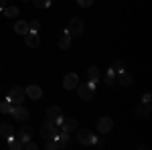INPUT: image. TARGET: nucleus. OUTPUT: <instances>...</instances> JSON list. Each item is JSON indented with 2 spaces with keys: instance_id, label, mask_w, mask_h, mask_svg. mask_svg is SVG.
Returning <instances> with one entry per match:
<instances>
[{
  "instance_id": "nucleus-32",
  "label": "nucleus",
  "mask_w": 152,
  "mask_h": 150,
  "mask_svg": "<svg viewBox=\"0 0 152 150\" xmlns=\"http://www.w3.org/2000/svg\"><path fill=\"white\" fill-rule=\"evenodd\" d=\"M63 120H65V118H63V116H59L57 120H55V124H57V126H61V122H63Z\"/></svg>"
},
{
  "instance_id": "nucleus-29",
  "label": "nucleus",
  "mask_w": 152,
  "mask_h": 150,
  "mask_svg": "<svg viewBox=\"0 0 152 150\" xmlns=\"http://www.w3.org/2000/svg\"><path fill=\"white\" fill-rule=\"evenodd\" d=\"M23 148H24V150H37L39 146H37L35 142H31V140H26V142L23 144Z\"/></svg>"
},
{
  "instance_id": "nucleus-24",
  "label": "nucleus",
  "mask_w": 152,
  "mask_h": 150,
  "mask_svg": "<svg viewBox=\"0 0 152 150\" xmlns=\"http://www.w3.org/2000/svg\"><path fill=\"white\" fill-rule=\"evenodd\" d=\"M112 69H114V71L118 73V71H124V69H126V65H124V61H120V59H116V61L112 63Z\"/></svg>"
},
{
  "instance_id": "nucleus-31",
  "label": "nucleus",
  "mask_w": 152,
  "mask_h": 150,
  "mask_svg": "<svg viewBox=\"0 0 152 150\" xmlns=\"http://www.w3.org/2000/svg\"><path fill=\"white\" fill-rule=\"evenodd\" d=\"M150 102H152V93L146 91L144 95H142V104H150Z\"/></svg>"
},
{
  "instance_id": "nucleus-9",
  "label": "nucleus",
  "mask_w": 152,
  "mask_h": 150,
  "mask_svg": "<svg viewBox=\"0 0 152 150\" xmlns=\"http://www.w3.org/2000/svg\"><path fill=\"white\" fill-rule=\"evenodd\" d=\"M24 43H26V47H33V49H37V47L41 45V37H39V33H26L24 35Z\"/></svg>"
},
{
  "instance_id": "nucleus-18",
  "label": "nucleus",
  "mask_w": 152,
  "mask_h": 150,
  "mask_svg": "<svg viewBox=\"0 0 152 150\" xmlns=\"http://www.w3.org/2000/svg\"><path fill=\"white\" fill-rule=\"evenodd\" d=\"M87 79L94 81V83H97V81H99V69H97L95 65H91V67L87 69Z\"/></svg>"
},
{
  "instance_id": "nucleus-1",
  "label": "nucleus",
  "mask_w": 152,
  "mask_h": 150,
  "mask_svg": "<svg viewBox=\"0 0 152 150\" xmlns=\"http://www.w3.org/2000/svg\"><path fill=\"white\" fill-rule=\"evenodd\" d=\"M77 93L83 102H91L94 100V93H95V83L94 81H87V83H77Z\"/></svg>"
},
{
  "instance_id": "nucleus-30",
  "label": "nucleus",
  "mask_w": 152,
  "mask_h": 150,
  "mask_svg": "<svg viewBox=\"0 0 152 150\" xmlns=\"http://www.w3.org/2000/svg\"><path fill=\"white\" fill-rule=\"evenodd\" d=\"M77 4H79L81 8H87V6H91V4H94V0H77Z\"/></svg>"
},
{
  "instance_id": "nucleus-21",
  "label": "nucleus",
  "mask_w": 152,
  "mask_h": 150,
  "mask_svg": "<svg viewBox=\"0 0 152 150\" xmlns=\"http://www.w3.org/2000/svg\"><path fill=\"white\" fill-rule=\"evenodd\" d=\"M104 81H105V85H114V83H116V71H114V69H107Z\"/></svg>"
},
{
  "instance_id": "nucleus-4",
  "label": "nucleus",
  "mask_w": 152,
  "mask_h": 150,
  "mask_svg": "<svg viewBox=\"0 0 152 150\" xmlns=\"http://www.w3.org/2000/svg\"><path fill=\"white\" fill-rule=\"evenodd\" d=\"M24 97H26V91H24V87L20 85H16V87H10V91H8V102L10 104H23Z\"/></svg>"
},
{
  "instance_id": "nucleus-25",
  "label": "nucleus",
  "mask_w": 152,
  "mask_h": 150,
  "mask_svg": "<svg viewBox=\"0 0 152 150\" xmlns=\"http://www.w3.org/2000/svg\"><path fill=\"white\" fill-rule=\"evenodd\" d=\"M10 110H12V105H10L8 100H4V102L0 104V112H2V114H10Z\"/></svg>"
},
{
  "instance_id": "nucleus-12",
  "label": "nucleus",
  "mask_w": 152,
  "mask_h": 150,
  "mask_svg": "<svg viewBox=\"0 0 152 150\" xmlns=\"http://www.w3.org/2000/svg\"><path fill=\"white\" fill-rule=\"evenodd\" d=\"M61 130H63V132H75V130H77V120H73V118H69V120H63V122H61Z\"/></svg>"
},
{
  "instance_id": "nucleus-11",
  "label": "nucleus",
  "mask_w": 152,
  "mask_h": 150,
  "mask_svg": "<svg viewBox=\"0 0 152 150\" xmlns=\"http://www.w3.org/2000/svg\"><path fill=\"white\" fill-rule=\"evenodd\" d=\"M134 114L138 116L140 120H146V118L150 116V104H138L136 110H134Z\"/></svg>"
},
{
  "instance_id": "nucleus-20",
  "label": "nucleus",
  "mask_w": 152,
  "mask_h": 150,
  "mask_svg": "<svg viewBox=\"0 0 152 150\" xmlns=\"http://www.w3.org/2000/svg\"><path fill=\"white\" fill-rule=\"evenodd\" d=\"M2 12H4V16H8V18L18 16V8H16V6H4V8H2Z\"/></svg>"
},
{
  "instance_id": "nucleus-13",
  "label": "nucleus",
  "mask_w": 152,
  "mask_h": 150,
  "mask_svg": "<svg viewBox=\"0 0 152 150\" xmlns=\"http://www.w3.org/2000/svg\"><path fill=\"white\" fill-rule=\"evenodd\" d=\"M0 136H4V138L14 136V128H12L10 122H2V124H0Z\"/></svg>"
},
{
  "instance_id": "nucleus-27",
  "label": "nucleus",
  "mask_w": 152,
  "mask_h": 150,
  "mask_svg": "<svg viewBox=\"0 0 152 150\" xmlns=\"http://www.w3.org/2000/svg\"><path fill=\"white\" fill-rule=\"evenodd\" d=\"M94 146H99V148H104V146H107V140H105V136H95Z\"/></svg>"
},
{
  "instance_id": "nucleus-34",
  "label": "nucleus",
  "mask_w": 152,
  "mask_h": 150,
  "mask_svg": "<svg viewBox=\"0 0 152 150\" xmlns=\"http://www.w3.org/2000/svg\"><path fill=\"white\" fill-rule=\"evenodd\" d=\"M24 2H26V0H24Z\"/></svg>"
},
{
  "instance_id": "nucleus-10",
  "label": "nucleus",
  "mask_w": 152,
  "mask_h": 150,
  "mask_svg": "<svg viewBox=\"0 0 152 150\" xmlns=\"http://www.w3.org/2000/svg\"><path fill=\"white\" fill-rule=\"evenodd\" d=\"M118 83L122 85V87H130L132 83H134V79H132V75H130L128 71H118Z\"/></svg>"
},
{
  "instance_id": "nucleus-23",
  "label": "nucleus",
  "mask_w": 152,
  "mask_h": 150,
  "mask_svg": "<svg viewBox=\"0 0 152 150\" xmlns=\"http://www.w3.org/2000/svg\"><path fill=\"white\" fill-rule=\"evenodd\" d=\"M47 150H59V144H57V140L53 138V140H45V144H43Z\"/></svg>"
},
{
  "instance_id": "nucleus-14",
  "label": "nucleus",
  "mask_w": 152,
  "mask_h": 150,
  "mask_svg": "<svg viewBox=\"0 0 152 150\" xmlns=\"http://www.w3.org/2000/svg\"><path fill=\"white\" fill-rule=\"evenodd\" d=\"M24 91H26V95H28L31 100H39V97L43 95V89H41L39 85H28Z\"/></svg>"
},
{
  "instance_id": "nucleus-3",
  "label": "nucleus",
  "mask_w": 152,
  "mask_h": 150,
  "mask_svg": "<svg viewBox=\"0 0 152 150\" xmlns=\"http://www.w3.org/2000/svg\"><path fill=\"white\" fill-rule=\"evenodd\" d=\"M65 33H67L71 39H75V37L83 35V23H81V18H71L69 23H67V29H65Z\"/></svg>"
},
{
  "instance_id": "nucleus-2",
  "label": "nucleus",
  "mask_w": 152,
  "mask_h": 150,
  "mask_svg": "<svg viewBox=\"0 0 152 150\" xmlns=\"http://www.w3.org/2000/svg\"><path fill=\"white\" fill-rule=\"evenodd\" d=\"M57 134H59V126L53 122V120H47V118H45V122H43V130H41L43 140H53V138H57Z\"/></svg>"
},
{
  "instance_id": "nucleus-5",
  "label": "nucleus",
  "mask_w": 152,
  "mask_h": 150,
  "mask_svg": "<svg viewBox=\"0 0 152 150\" xmlns=\"http://www.w3.org/2000/svg\"><path fill=\"white\" fill-rule=\"evenodd\" d=\"M75 138H77V142L83 144V146H94V142H95V136L89 130H77Z\"/></svg>"
},
{
  "instance_id": "nucleus-33",
  "label": "nucleus",
  "mask_w": 152,
  "mask_h": 150,
  "mask_svg": "<svg viewBox=\"0 0 152 150\" xmlns=\"http://www.w3.org/2000/svg\"><path fill=\"white\" fill-rule=\"evenodd\" d=\"M4 6H6V0H0V10H2Z\"/></svg>"
},
{
  "instance_id": "nucleus-22",
  "label": "nucleus",
  "mask_w": 152,
  "mask_h": 150,
  "mask_svg": "<svg viewBox=\"0 0 152 150\" xmlns=\"http://www.w3.org/2000/svg\"><path fill=\"white\" fill-rule=\"evenodd\" d=\"M33 4H35L37 8H51L53 0H33Z\"/></svg>"
},
{
  "instance_id": "nucleus-26",
  "label": "nucleus",
  "mask_w": 152,
  "mask_h": 150,
  "mask_svg": "<svg viewBox=\"0 0 152 150\" xmlns=\"http://www.w3.org/2000/svg\"><path fill=\"white\" fill-rule=\"evenodd\" d=\"M28 31H31V33H39V31H41V23H39V20H31V23H28Z\"/></svg>"
},
{
  "instance_id": "nucleus-8",
  "label": "nucleus",
  "mask_w": 152,
  "mask_h": 150,
  "mask_svg": "<svg viewBox=\"0 0 152 150\" xmlns=\"http://www.w3.org/2000/svg\"><path fill=\"white\" fill-rule=\"evenodd\" d=\"M77 83H79V77H77L75 73H67V75L63 77V87H65V89H75Z\"/></svg>"
},
{
  "instance_id": "nucleus-7",
  "label": "nucleus",
  "mask_w": 152,
  "mask_h": 150,
  "mask_svg": "<svg viewBox=\"0 0 152 150\" xmlns=\"http://www.w3.org/2000/svg\"><path fill=\"white\" fill-rule=\"evenodd\" d=\"M112 128H114V120H112L110 116H104V118L97 120V132H99V134H107Z\"/></svg>"
},
{
  "instance_id": "nucleus-28",
  "label": "nucleus",
  "mask_w": 152,
  "mask_h": 150,
  "mask_svg": "<svg viewBox=\"0 0 152 150\" xmlns=\"http://www.w3.org/2000/svg\"><path fill=\"white\" fill-rule=\"evenodd\" d=\"M18 134H24V136H31V134H33V128L28 126V124H23V126H20V130H18Z\"/></svg>"
},
{
  "instance_id": "nucleus-6",
  "label": "nucleus",
  "mask_w": 152,
  "mask_h": 150,
  "mask_svg": "<svg viewBox=\"0 0 152 150\" xmlns=\"http://www.w3.org/2000/svg\"><path fill=\"white\" fill-rule=\"evenodd\" d=\"M10 116L14 118V120H18V122H26V120H28V112H26L20 104H14V105H12Z\"/></svg>"
},
{
  "instance_id": "nucleus-16",
  "label": "nucleus",
  "mask_w": 152,
  "mask_h": 150,
  "mask_svg": "<svg viewBox=\"0 0 152 150\" xmlns=\"http://www.w3.org/2000/svg\"><path fill=\"white\" fill-rule=\"evenodd\" d=\"M14 33H16V35H26V33H28V23H26V20L14 23Z\"/></svg>"
},
{
  "instance_id": "nucleus-19",
  "label": "nucleus",
  "mask_w": 152,
  "mask_h": 150,
  "mask_svg": "<svg viewBox=\"0 0 152 150\" xmlns=\"http://www.w3.org/2000/svg\"><path fill=\"white\" fill-rule=\"evenodd\" d=\"M71 47V37L65 33L63 37H59V49H63V51H67Z\"/></svg>"
},
{
  "instance_id": "nucleus-15",
  "label": "nucleus",
  "mask_w": 152,
  "mask_h": 150,
  "mask_svg": "<svg viewBox=\"0 0 152 150\" xmlns=\"http://www.w3.org/2000/svg\"><path fill=\"white\" fill-rule=\"evenodd\" d=\"M8 140V148L10 150H23V140L18 138V136H10V138H6Z\"/></svg>"
},
{
  "instance_id": "nucleus-17",
  "label": "nucleus",
  "mask_w": 152,
  "mask_h": 150,
  "mask_svg": "<svg viewBox=\"0 0 152 150\" xmlns=\"http://www.w3.org/2000/svg\"><path fill=\"white\" fill-rule=\"evenodd\" d=\"M59 116H61V108H59V105H51L47 110V120H53V122H55Z\"/></svg>"
}]
</instances>
